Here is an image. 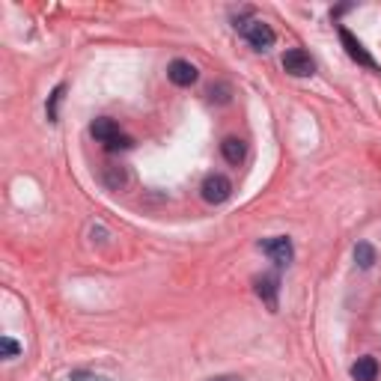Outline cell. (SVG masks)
Wrapping results in <instances>:
<instances>
[{
  "mask_svg": "<svg viewBox=\"0 0 381 381\" xmlns=\"http://www.w3.org/2000/svg\"><path fill=\"white\" fill-rule=\"evenodd\" d=\"M221 152L230 164H241L244 155H248V146H244V140H239V138H226L221 143Z\"/></svg>",
  "mask_w": 381,
  "mask_h": 381,
  "instance_id": "cell-9",
  "label": "cell"
},
{
  "mask_svg": "<svg viewBox=\"0 0 381 381\" xmlns=\"http://www.w3.org/2000/svg\"><path fill=\"white\" fill-rule=\"evenodd\" d=\"M63 93H66V87H54V93H51V98H48V120L51 122H57L60 120V113H57V107H60V102H63Z\"/></svg>",
  "mask_w": 381,
  "mask_h": 381,
  "instance_id": "cell-13",
  "label": "cell"
},
{
  "mask_svg": "<svg viewBox=\"0 0 381 381\" xmlns=\"http://www.w3.org/2000/svg\"><path fill=\"white\" fill-rule=\"evenodd\" d=\"M199 194H203V199L208 206H221V203H226V199L232 197V182L224 173H212V176H206Z\"/></svg>",
  "mask_w": 381,
  "mask_h": 381,
  "instance_id": "cell-3",
  "label": "cell"
},
{
  "mask_svg": "<svg viewBox=\"0 0 381 381\" xmlns=\"http://www.w3.org/2000/svg\"><path fill=\"white\" fill-rule=\"evenodd\" d=\"M277 292H280V280L274 274H262L257 280V295L268 304V310H277Z\"/></svg>",
  "mask_w": 381,
  "mask_h": 381,
  "instance_id": "cell-7",
  "label": "cell"
},
{
  "mask_svg": "<svg viewBox=\"0 0 381 381\" xmlns=\"http://www.w3.org/2000/svg\"><path fill=\"white\" fill-rule=\"evenodd\" d=\"M375 259H378V257H375V248H373L369 241H358V244H355V262H358L360 268H373Z\"/></svg>",
  "mask_w": 381,
  "mask_h": 381,
  "instance_id": "cell-11",
  "label": "cell"
},
{
  "mask_svg": "<svg viewBox=\"0 0 381 381\" xmlns=\"http://www.w3.org/2000/svg\"><path fill=\"white\" fill-rule=\"evenodd\" d=\"M105 182H107V188L120 190L125 182H129V176H125V170H122V167H113V164H107V167H105Z\"/></svg>",
  "mask_w": 381,
  "mask_h": 381,
  "instance_id": "cell-12",
  "label": "cell"
},
{
  "mask_svg": "<svg viewBox=\"0 0 381 381\" xmlns=\"http://www.w3.org/2000/svg\"><path fill=\"white\" fill-rule=\"evenodd\" d=\"M0 349H3V358H15L18 351H21V346H18L12 337H3V340H0Z\"/></svg>",
  "mask_w": 381,
  "mask_h": 381,
  "instance_id": "cell-15",
  "label": "cell"
},
{
  "mask_svg": "<svg viewBox=\"0 0 381 381\" xmlns=\"http://www.w3.org/2000/svg\"><path fill=\"white\" fill-rule=\"evenodd\" d=\"M239 33L250 42V48H257V51H268L277 39L274 30H271V24L259 21V18H250L248 24H239Z\"/></svg>",
  "mask_w": 381,
  "mask_h": 381,
  "instance_id": "cell-1",
  "label": "cell"
},
{
  "mask_svg": "<svg viewBox=\"0 0 381 381\" xmlns=\"http://www.w3.org/2000/svg\"><path fill=\"white\" fill-rule=\"evenodd\" d=\"M69 381H107V378H98V375H89V373H72Z\"/></svg>",
  "mask_w": 381,
  "mask_h": 381,
  "instance_id": "cell-16",
  "label": "cell"
},
{
  "mask_svg": "<svg viewBox=\"0 0 381 381\" xmlns=\"http://www.w3.org/2000/svg\"><path fill=\"white\" fill-rule=\"evenodd\" d=\"M283 69L295 78H307V75L316 72V63L310 60V54H307L304 48H292V51L283 54Z\"/></svg>",
  "mask_w": 381,
  "mask_h": 381,
  "instance_id": "cell-5",
  "label": "cell"
},
{
  "mask_svg": "<svg viewBox=\"0 0 381 381\" xmlns=\"http://www.w3.org/2000/svg\"><path fill=\"white\" fill-rule=\"evenodd\" d=\"M340 42H342V48H346V54L358 63V66H367L369 72H381V66L375 63V57L364 48V42H360L358 36L349 30V27H340Z\"/></svg>",
  "mask_w": 381,
  "mask_h": 381,
  "instance_id": "cell-2",
  "label": "cell"
},
{
  "mask_svg": "<svg viewBox=\"0 0 381 381\" xmlns=\"http://www.w3.org/2000/svg\"><path fill=\"white\" fill-rule=\"evenodd\" d=\"M259 250L265 253V257H271V262H277V265H289L295 257L292 250V241L286 239V235H274V239H262L259 241Z\"/></svg>",
  "mask_w": 381,
  "mask_h": 381,
  "instance_id": "cell-4",
  "label": "cell"
},
{
  "mask_svg": "<svg viewBox=\"0 0 381 381\" xmlns=\"http://www.w3.org/2000/svg\"><path fill=\"white\" fill-rule=\"evenodd\" d=\"M131 146H134V140L129 138V134H120V138H113L111 143H105L107 152H125V149H131Z\"/></svg>",
  "mask_w": 381,
  "mask_h": 381,
  "instance_id": "cell-14",
  "label": "cell"
},
{
  "mask_svg": "<svg viewBox=\"0 0 381 381\" xmlns=\"http://www.w3.org/2000/svg\"><path fill=\"white\" fill-rule=\"evenodd\" d=\"M167 78L173 80L176 87H190L194 80L199 78V72H197V66L194 63H188V60H173L167 66Z\"/></svg>",
  "mask_w": 381,
  "mask_h": 381,
  "instance_id": "cell-6",
  "label": "cell"
},
{
  "mask_svg": "<svg viewBox=\"0 0 381 381\" xmlns=\"http://www.w3.org/2000/svg\"><path fill=\"white\" fill-rule=\"evenodd\" d=\"M208 381H241L239 375H215V378H208Z\"/></svg>",
  "mask_w": 381,
  "mask_h": 381,
  "instance_id": "cell-17",
  "label": "cell"
},
{
  "mask_svg": "<svg viewBox=\"0 0 381 381\" xmlns=\"http://www.w3.org/2000/svg\"><path fill=\"white\" fill-rule=\"evenodd\" d=\"M89 134H93L98 143H111L113 138H120V125L113 120H107V116H98V120H93V125H89Z\"/></svg>",
  "mask_w": 381,
  "mask_h": 381,
  "instance_id": "cell-8",
  "label": "cell"
},
{
  "mask_svg": "<svg viewBox=\"0 0 381 381\" xmlns=\"http://www.w3.org/2000/svg\"><path fill=\"white\" fill-rule=\"evenodd\" d=\"M375 375H378L375 358H358V364L351 367V378L355 381H375Z\"/></svg>",
  "mask_w": 381,
  "mask_h": 381,
  "instance_id": "cell-10",
  "label": "cell"
}]
</instances>
